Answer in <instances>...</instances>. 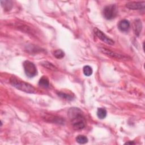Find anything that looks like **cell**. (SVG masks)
<instances>
[{
	"label": "cell",
	"instance_id": "cell-1",
	"mask_svg": "<svg viewBox=\"0 0 145 145\" xmlns=\"http://www.w3.org/2000/svg\"><path fill=\"white\" fill-rule=\"evenodd\" d=\"M69 117L71 120L72 127L76 130L84 129L86 126V121L82 110L78 108H71L68 112Z\"/></svg>",
	"mask_w": 145,
	"mask_h": 145
},
{
	"label": "cell",
	"instance_id": "cell-2",
	"mask_svg": "<svg viewBox=\"0 0 145 145\" xmlns=\"http://www.w3.org/2000/svg\"><path fill=\"white\" fill-rule=\"evenodd\" d=\"M10 84L16 89L29 93H35L36 89L31 84L25 82L16 76H12L10 78Z\"/></svg>",
	"mask_w": 145,
	"mask_h": 145
},
{
	"label": "cell",
	"instance_id": "cell-3",
	"mask_svg": "<svg viewBox=\"0 0 145 145\" xmlns=\"http://www.w3.org/2000/svg\"><path fill=\"white\" fill-rule=\"evenodd\" d=\"M118 10L116 5L111 4L105 6L103 10V15L107 20L114 19L117 15Z\"/></svg>",
	"mask_w": 145,
	"mask_h": 145
},
{
	"label": "cell",
	"instance_id": "cell-4",
	"mask_svg": "<svg viewBox=\"0 0 145 145\" xmlns=\"http://www.w3.org/2000/svg\"><path fill=\"white\" fill-rule=\"evenodd\" d=\"M100 51L104 54L105 55L114 58V59H119V60H123V61H127L129 59H130V57L128 56H126L125 55L123 54H119L115 52H113L110 49H108L106 48H100Z\"/></svg>",
	"mask_w": 145,
	"mask_h": 145
},
{
	"label": "cell",
	"instance_id": "cell-5",
	"mask_svg": "<svg viewBox=\"0 0 145 145\" xmlns=\"http://www.w3.org/2000/svg\"><path fill=\"white\" fill-rule=\"evenodd\" d=\"M23 67L26 75L28 77L32 78L36 75L37 70L36 67L32 62L29 61H25L23 62Z\"/></svg>",
	"mask_w": 145,
	"mask_h": 145
},
{
	"label": "cell",
	"instance_id": "cell-6",
	"mask_svg": "<svg viewBox=\"0 0 145 145\" xmlns=\"http://www.w3.org/2000/svg\"><path fill=\"white\" fill-rule=\"evenodd\" d=\"M93 32H94V33L96 35V36L100 40H101L102 41L105 42L106 44L110 45H113L114 44V41L112 39L108 37L101 31L99 30L97 28H95L93 29Z\"/></svg>",
	"mask_w": 145,
	"mask_h": 145
},
{
	"label": "cell",
	"instance_id": "cell-7",
	"mask_svg": "<svg viewBox=\"0 0 145 145\" xmlns=\"http://www.w3.org/2000/svg\"><path fill=\"white\" fill-rule=\"evenodd\" d=\"M126 7L130 10H142L144 8L145 2H129L126 4Z\"/></svg>",
	"mask_w": 145,
	"mask_h": 145
},
{
	"label": "cell",
	"instance_id": "cell-8",
	"mask_svg": "<svg viewBox=\"0 0 145 145\" xmlns=\"http://www.w3.org/2000/svg\"><path fill=\"white\" fill-rule=\"evenodd\" d=\"M43 118L45 119L46 121L51 122L53 123H57L59 124H63L64 123V120L59 117L54 116L52 115H46L43 117Z\"/></svg>",
	"mask_w": 145,
	"mask_h": 145
},
{
	"label": "cell",
	"instance_id": "cell-9",
	"mask_svg": "<svg viewBox=\"0 0 145 145\" xmlns=\"http://www.w3.org/2000/svg\"><path fill=\"white\" fill-rule=\"evenodd\" d=\"M130 22L126 19H123L121 20L118 24V29L122 32L128 31L130 28Z\"/></svg>",
	"mask_w": 145,
	"mask_h": 145
},
{
	"label": "cell",
	"instance_id": "cell-10",
	"mask_svg": "<svg viewBox=\"0 0 145 145\" xmlns=\"http://www.w3.org/2000/svg\"><path fill=\"white\" fill-rule=\"evenodd\" d=\"M142 23L140 20L137 19L135 20V22L134 23V31L135 35L137 36H139L141 30H142Z\"/></svg>",
	"mask_w": 145,
	"mask_h": 145
},
{
	"label": "cell",
	"instance_id": "cell-11",
	"mask_svg": "<svg viewBox=\"0 0 145 145\" xmlns=\"http://www.w3.org/2000/svg\"><path fill=\"white\" fill-rule=\"evenodd\" d=\"M39 85L43 88H48L49 86V81L45 76H42L39 80Z\"/></svg>",
	"mask_w": 145,
	"mask_h": 145
},
{
	"label": "cell",
	"instance_id": "cell-12",
	"mask_svg": "<svg viewBox=\"0 0 145 145\" xmlns=\"http://www.w3.org/2000/svg\"><path fill=\"white\" fill-rule=\"evenodd\" d=\"M2 6L5 11H9L12 7V2L11 1H1Z\"/></svg>",
	"mask_w": 145,
	"mask_h": 145
},
{
	"label": "cell",
	"instance_id": "cell-13",
	"mask_svg": "<svg viewBox=\"0 0 145 145\" xmlns=\"http://www.w3.org/2000/svg\"><path fill=\"white\" fill-rule=\"evenodd\" d=\"M41 65L42 66H44V67L53 70V71H56L57 70V68L54 65H53L52 63L48 62V61H43L41 62Z\"/></svg>",
	"mask_w": 145,
	"mask_h": 145
},
{
	"label": "cell",
	"instance_id": "cell-14",
	"mask_svg": "<svg viewBox=\"0 0 145 145\" xmlns=\"http://www.w3.org/2000/svg\"><path fill=\"white\" fill-rule=\"evenodd\" d=\"M106 110L104 108H98L97 111V116L100 119H104L106 116Z\"/></svg>",
	"mask_w": 145,
	"mask_h": 145
},
{
	"label": "cell",
	"instance_id": "cell-15",
	"mask_svg": "<svg viewBox=\"0 0 145 145\" xmlns=\"http://www.w3.org/2000/svg\"><path fill=\"white\" fill-rule=\"evenodd\" d=\"M76 140L78 143L80 144H85L88 142V138L84 135H79L76 137Z\"/></svg>",
	"mask_w": 145,
	"mask_h": 145
},
{
	"label": "cell",
	"instance_id": "cell-16",
	"mask_svg": "<svg viewBox=\"0 0 145 145\" xmlns=\"http://www.w3.org/2000/svg\"><path fill=\"white\" fill-rule=\"evenodd\" d=\"M83 74L87 76H89L90 75H92V69L91 68V67H90L89 66H85L83 67Z\"/></svg>",
	"mask_w": 145,
	"mask_h": 145
},
{
	"label": "cell",
	"instance_id": "cell-17",
	"mask_svg": "<svg viewBox=\"0 0 145 145\" xmlns=\"http://www.w3.org/2000/svg\"><path fill=\"white\" fill-rule=\"evenodd\" d=\"M53 54H54V56L57 58V59H61L64 56H65V53L64 52L61 50V49H57V50H56L54 53H53Z\"/></svg>",
	"mask_w": 145,
	"mask_h": 145
},
{
	"label": "cell",
	"instance_id": "cell-18",
	"mask_svg": "<svg viewBox=\"0 0 145 145\" xmlns=\"http://www.w3.org/2000/svg\"><path fill=\"white\" fill-rule=\"evenodd\" d=\"M18 28H19V29L22 30V31H24V32H28V33H31V29H30V28L29 27H28L27 25H18Z\"/></svg>",
	"mask_w": 145,
	"mask_h": 145
},
{
	"label": "cell",
	"instance_id": "cell-19",
	"mask_svg": "<svg viewBox=\"0 0 145 145\" xmlns=\"http://www.w3.org/2000/svg\"><path fill=\"white\" fill-rule=\"evenodd\" d=\"M58 96H59L63 98H66V99H71L72 98V97L70 96V95L66 94L65 93H63V92H58Z\"/></svg>",
	"mask_w": 145,
	"mask_h": 145
},
{
	"label": "cell",
	"instance_id": "cell-20",
	"mask_svg": "<svg viewBox=\"0 0 145 145\" xmlns=\"http://www.w3.org/2000/svg\"><path fill=\"white\" fill-rule=\"evenodd\" d=\"M125 144H134V142H128L125 143Z\"/></svg>",
	"mask_w": 145,
	"mask_h": 145
}]
</instances>
